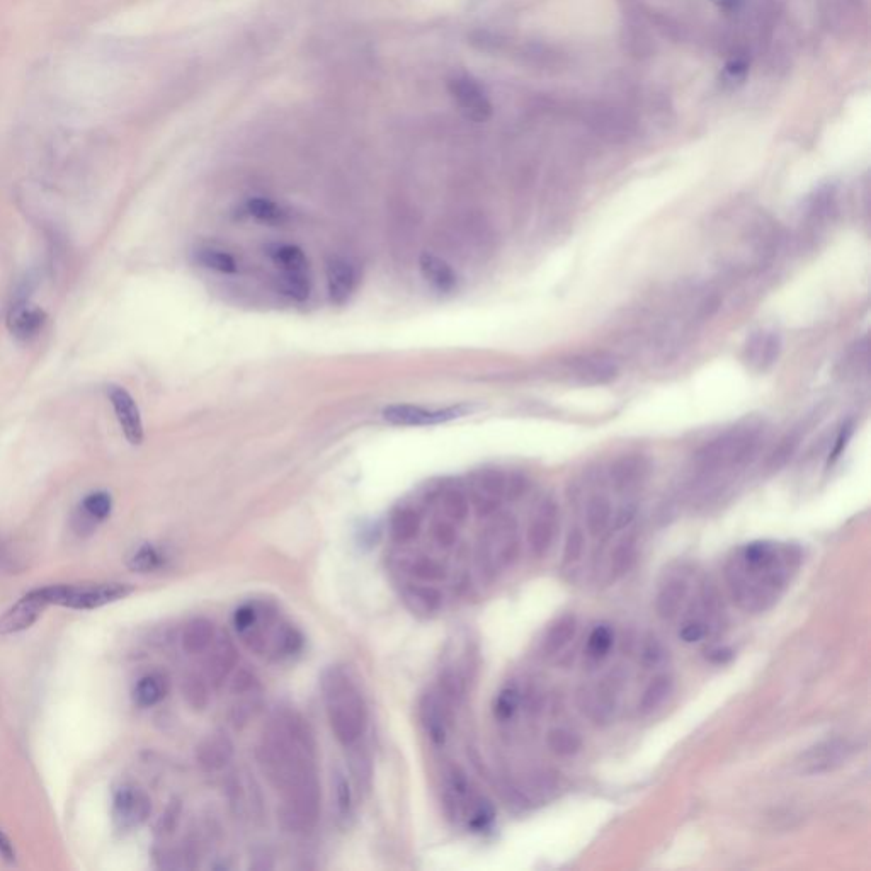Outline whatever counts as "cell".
I'll return each instance as SVG.
<instances>
[{"label":"cell","instance_id":"cell-50","mask_svg":"<svg viewBox=\"0 0 871 871\" xmlns=\"http://www.w3.org/2000/svg\"><path fill=\"white\" fill-rule=\"evenodd\" d=\"M611 645H613V632L608 627H598L591 633L587 649L594 657H604L610 652Z\"/></svg>","mask_w":871,"mask_h":871},{"label":"cell","instance_id":"cell-4","mask_svg":"<svg viewBox=\"0 0 871 871\" xmlns=\"http://www.w3.org/2000/svg\"><path fill=\"white\" fill-rule=\"evenodd\" d=\"M759 436L756 431L749 427L746 429H732L720 438L713 439L712 443L698 453V465L706 473L718 472L723 468L741 467L749 462L758 448Z\"/></svg>","mask_w":871,"mask_h":871},{"label":"cell","instance_id":"cell-6","mask_svg":"<svg viewBox=\"0 0 871 871\" xmlns=\"http://www.w3.org/2000/svg\"><path fill=\"white\" fill-rule=\"evenodd\" d=\"M131 591L133 589L128 584H120V582L43 587L48 604H58L70 610H96L126 598Z\"/></svg>","mask_w":871,"mask_h":871},{"label":"cell","instance_id":"cell-58","mask_svg":"<svg viewBox=\"0 0 871 871\" xmlns=\"http://www.w3.org/2000/svg\"><path fill=\"white\" fill-rule=\"evenodd\" d=\"M710 2H712V4H715V6L720 9V11L729 12V14H732V12H737L739 11V9H741L742 2H744V0H710Z\"/></svg>","mask_w":871,"mask_h":871},{"label":"cell","instance_id":"cell-33","mask_svg":"<svg viewBox=\"0 0 871 871\" xmlns=\"http://www.w3.org/2000/svg\"><path fill=\"white\" fill-rule=\"evenodd\" d=\"M245 211L247 215L256 218L257 222L268 223V225H281L286 222V210L278 203L268 200V198H251L245 203Z\"/></svg>","mask_w":871,"mask_h":871},{"label":"cell","instance_id":"cell-51","mask_svg":"<svg viewBox=\"0 0 871 871\" xmlns=\"http://www.w3.org/2000/svg\"><path fill=\"white\" fill-rule=\"evenodd\" d=\"M706 633H708V627L703 621L691 620L684 623L683 628L679 630V638L683 640L684 644H696L706 637Z\"/></svg>","mask_w":871,"mask_h":871},{"label":"cell","instance_id":"cell-53","mask_svg":"<svg viewBox=\"0 0 871 871\" xmlns=\"http://www.w3.org/2000/svg\"><path fill=\"white\" fill-rule=\"evenodd\" d=\"M526 479H524L521 473H514L511 477H507V485H506V497L507 499H519V497L523 496L524 490H526Z\"/></svg>","mask_w":871,"mask_h":871},{"label":"cell","instance_id":"cell-1","mask_svg":"<svg viewBox=\"0 0 871 871\" xmlns=\"http://www.w3.org/2000/svg\"><path fill=\"white\" fill-rule=\"evenodd\" d=\"M262 775L281 798L279 819L291 832L312 831L320 817L322 790L314 737L302 715L274 713L257 742Z\"/></svg>","mask_w":871,"mask_h":871},{"label":"cell","instance_id":"cell-8","mask_svg":"<svg viewBox=\"0 0 871 871\" xmlns=\"http://www.w3.org/2000/svg\"><path fill=\"white\" fill-rule=\"evenodd\" d=\"M472 405L458 404L446 409H426L421 405L393 404L383 409V419L393 426H436L455 421L472 412Z\"/></svg>","mask_w":871,"mask_h":871},{"label":"cell","instance_id":"cell-44","mask_svg":"<svg viewBox=\"0 0 871 871\" xmlns=\"http://www.w3.org/2000/svg\"><path fill=\"white\" fill-rule=\"evenodd\" d=\"M800 436L792 433L781 439L780 445L776 446L775 450L771 451L766 462V470L771 473L780 472L781 468H785L788 462L792 460L793 455L797 453Z\"/></svg>","mask_w":871,"mask_h":871},{"label":"cell","instance_id":"cell-10","mask_svg":"<svg viewBox=\"0 0 871 871\" xmlns=\"http://www.w3.org/2000/svg\"><path fill=\"white\" fill-rule=\"evenodd\" d=\"M150 812H152V800L140 786L126 783L114 792L111 815H113L114 826L120 831H130L142 826L143 822L149 819Z\"/></svg>","mask_w":871,"mask_h":871},{"label":"cell","instance_id":"cell-28","mask_svg":"<svg viewBox=\"0 0 871 871\" xmlns=\"http://www.w3.org/2000/svg\"><path fill=\"white\" fill-rule=\"evenodd\" d=\"M611 519H613V507L610 499L603 494L591 497L586 507V528L589 535L594 538L603 536L610 528Z\"/></svg>","mask_w":871,"mask_h":871},{"label":"cell","instance_id":"cell-49","mask_svg":"<svg viewBox=\"0 0 871 871\" xmlns=\"http://www.w3.org/2000/svg\"><path fill=\"white\" fill-rule=\"evenodd\" d=\"M584 545H586V535L581 528H572L567 535L564 547V562L565 564H574L584 553Z\"/></svg>","mask_w":871,"mask_h":871},{"label":"cell","instance_id":"cell-38","mask_svg":"<svg viewBox=\"0 0 871 871\" xmlns=\"http://www.w3.org/2000/svg\"><path fill=\"white\" fill-rule=\"evenodd\" d=\"M196 261L217 273L235 274L239 271V264L235 261V257L217 247H201L196 251Z\"/></svg>","mask_w":871,"mask_h":871},{"label":"cell","instance_id":"cell-25","mask_svg":"<svg viewBox=\"0 0 871 871\" xmlns=\"http://www.w3.org/2000/svg\"><path fill=\"white\" fill-rule=\"evenodd\" d=\"M618 368L615 361L604 356H594L575 363V376L586 385H603L616 378Z\"/></svg>","mask_w":871,"mask_h":871},{"label":"cell","instance_id":"cell-41","mask_svg":"<svg viewBox=\"0 0 871 871\" xmlns=\"http://www.w3.org/2000/svg\"><path fill=\"white\" fill-rule=\"evenodd\" d=\"M409 572L416 577L417 581L427 582V584L441 581L446 577L445 565L438 562L436 558L426 557V555L412 558Z\"/></svg>","mask_w":871,"mask_h":871},{"label":"cell","instance_id":"cell-47","mask_svg":"<svg viewBox=\"0 0 871 871\" xmlns=\"http://www.w3.org/2000/svg\"><path fill=\"white\" fill-rule=\"evenodd\" d=\"M230 691L235 696L257 695L261 693V683L254 672L240 669L230 681Z\"/></svg>","mask_w":871,"mask_h":871},{"label":"cell","instance_id":"cell-9","mask_svg":"<svg viewBox=\"0 0 871 871\" xmlns=\"http://www.w3.org/2000/svg\"><path fill=\"white\" fill-rule=\"evenodd\" d=\"M455 703H451L438 688L422 696L419 705L422 729L434 746H445L450 739Z\"/></svg>","mask_w":871,"mask_h":871},{"label":"cell","instance_id":"cell-37","mask_svg":"<svg viewBox=\"0 0 871 871\" xmlns=\"http://www.w3.org/2000/svg\"><path fill=\"white\" fill-rule=\"evenodd\" d=\"M405 601L409 603L412 610L429 615V613H436L439 610L441 594L434 587L417 584V586H410L407 589Z\"/></svg>","mask_w":871,"mask_h":871},{"label":"cell","instance_id":"cell-30","mask_svg":"<svg viewBox=\"0 0 871 871\" xmlns=\"http://www.w3.org/2000/svg\"><path fill=\"white\" fill-rule=\"evenodd\" d=\"M279 291L295 302H307L310 291H312V281L308 276V269L281 271Z\"/></svg>","mask_w":871,"mask_h":871},{"label":"cell","instance_id":"cell-55","mask_svg":"<svg viewBox=\"0 0 871 871\" xmlns=\"http://www.w3.org/2000/svg\"><path fill=\"white\" fill-rule=\"evenodd\" d=\"M635 516H637V507L633 506V504H627V506L620 507V511H618L615 516L616 530H623V528L630 526L633 519H635Z\"/></svg>","mask_w":871,"mask_h":871},{"label":"cell","instance_id":"cell-22","mask_svg":"<svg viewBox=\"0 0 871 871\" xmlns=\"http://www.w3.org/2000/svg\"><path fill=\"white\" fill-rule=\"evenodd\" d=\"M218 637L217 627L208 618H194L184 627L181 644L186 654L201 655L210 649Z\"/></svg>","mask_w":871,"mask_h":871},{"label":"cell","instance_id":"cell-57","mask_svg":"<svg viewBox=\"0 0 871 871\" xmlns=\"http://www.w3.org/2000/svg\"><path fill=\"white\" fill-rule=\"evenodd\" d=\"M661 655V645L657 644V642L647 645L644 649V661L647 662V664H657L659 659H661Z\"/></svg>","mask_w":871,"mask_h":871},{"label":"cell","instance_id":"cell-11","mask_svg":"<svg viewBox=\"0 0 871 871\" xmlns=\"http://www.w3.org/2000/svg\"><path fill=\"white\" fill-rule=\"evenodd\" d=\"M560 526V509L552 497H547L536 507L528 526V547L535 558H543L552 548Z\"/></svg>","mask_w":871,"mask_h":871},{"label":"cell","instance_id":"cell-46","mask_svg":"<svg viewBox=\"0 0 871 871\" xmlns=\"http://www.w3.org/2000/svg\"><path fill=\"white\" fill-rule=\"evenodd\" d=\"M429 533H431L436 547L441 548V550H450V548L455 547L456 540H458V524L451 523L450 519L439 516L431 524Z\"/></svg>","mask_w":871,"mask_h":871},{"label":"cell","instance_id":"cell-2","mask_svg":"<svg viewBox=\"0 0 871 871\" xmlns=\"http://www.w3.org/2000/svg\"><path fill=\"white\" fill-rule=\"evenodd\" d=\"M798 565L797 548L756 541L730 560L725 577L735 603L749 613H761L778 601Z\"/></svg>","mask_w":871,"mask_h":871},{"label":"cell","instance_id":"cell-3","mask_svg":"<svg viewBox=\"0 0 871 871\" xmlns=\"http://www.w3.org/2000/svg\"><path fill=\"white\" fill-rule=\"evenodd\" d=\"M322 698L336 741L346 749L358 746L368 729V706L349 672L329 667L322 676Z\"/></svg>","mask_w":871,"mask_h":871},{"label":"cell","instance_id":"cell-18","mask_svg":"<svg viewBox=\"0 0 871 871\" xmlns=\"http://www.w3.org/2000/svg\"><path fill=\"white\" fill-rule=\"evenodd\" d=\"M356 288V271L346 259L334 257L327 264V291L332 305L342 307Z\"/></svg>","mask_w":871,"mask_h":871},{"label":"cell","instance_id":"cell-12","mask_svg":"<svg viewBox=\"0 0 871 871\" xmlns=\"http://www.w3.org/2000/svg\"><path fill=\"white\" fill-rule=\"evenodd\" d=\"M507 475L499 468H484L473 479L472 497L475 511L480 518H487L496 513L501 501L506 497Z\"/></svg>","mask_w":871,"mask_h":871},{"label":"cell","instance_id":"cell-23","mask_svg":"<svg viewBox=\"0 0 871 871\" xmlns=\"http://www.w3.org/2000/svg\"><path fill=\"white\" fill-rule=\"evenodd\" d=\"M781 353V337L776 332H764L754 336L749 342L747 356L749 363L759 371H766L775 365Z\"/></svg>","mask_w":871,"mask_h":871},{"label":"cell","instance_id":"cell-52","mask_svg":"<svg viewBox=\"0 0 871 871\" xmlns=\"http://www.w3.org/2000/svg\"><path fill=\"white\" fill-rule=\"evenodd\" d=\"M853 422L849 421L841 427V431L837 434L836 445L832 448L831 456H829V463L836 462L839 456L843 455L844 450H846V446H848L849 439L853 436Z\"/></svg>","mask_w":871,"mask_h":871},{"label":"cell","instance_id":"cell-20","mask_svg":"<svg viewBox=\"0 0 871 871\" xmlns=\"http://www.w3.org/2000/svg\"><path fill=\"white\" fill-rule=\"evenodd\" d=\"M419 269L427 283L439 293H450L458 285V276L455 269L451 268L450 262L434 254L424 252L419 259Z\"/></svg>","mask_w":871,"mask_h":871},{"label":"cell","instance_id":"cell-26","mask_svg":"<svg viewBox=\"0 0 871 871\" xmlns=\"http://www.w3.org/2000/svg\"><path fill=\"white\" fill-rule=\"evenodd\" d=\"M167 693H169V679L160 672H152L138 681L133 689V700L137 705L149 708L164 700Z\"/></svg>","mask_w":871,"mask_h":871},{"label":"cell","instance_id":"cell-16","mask_svg":"<svg viewBox=\"0 0 871 871\" xmlns=\"http://www.w3.org/2000/svg\"><path fill=\"white\" fill-rule=\"evenodd\" d=\"M206 678L213 684H220L230 678V674L237 669L239 652L234 642L228 637H217L206 650Z\"/></svg>","mask_w":871,"mask_h":871},{"label":"cell","instance_id":"cell-31","mask_svg":"<svg viewBox=\"0 0 871 871\" xmlns=\"http://www.w3.org/2000/svg\"><path fill=\"white\" fill-rule=\"evenodd\" d=\"M637 560V540L633 536H625L618 541L615 550L611 552L610 575L613 581L620 579L632 570Z\"/></svg>","mask_w":871,"mask_h":871},{"label":"cell","instance_id":"cell-24","mask_svg":"<svg viewBox=\"0 0 871 871\" xmlns=\"http://www.w3.org/2000/svg\"><path fill=\"white\" fill-rule=\"evenodd\" d=\"M422 518L416 507L400 506L393 511L390 518V535L393 540L405 545L416 540L421 533Z\"/></svg>","mask_w":871,"mask_h":871},{"label":"cell","instance_id":"cell-19","mask_svg":"<svg viewBox=\"0 0 871 871\" xmlns=\"http://www.w3.org/2000/svg\"><path fill=\"white\" fill-rule=\"evenodd\" d=\"M649 463L644 456H623L613 463L610 470L611 484L618 492H628L637 489L647 479Z\"/></svg>","mask_w":871,"mask_h":871},{"label":"cell","instance_id":"cell-13","mask_svg":"<svg viewBox=\"0 0 871 871\" xmlns=\"http://www.w3.org/2000/svg\"><path fill=\"white\" fill-rule=\"evenodd\" d=\"M108 399L113 405L114 416L120 422L126 441L133 446L142 445L145 439L142 414L130 392L120 385H111L108 387Z\"/></svg>","mask_w":871,"mask_h":871},{"label":"cell","instance_id":"cell-14","mask_svg":"<svg viewBox=\"0 0 871 871\" xmlns=\"http://www.w3.org/2000/svg\"><path fill=\"white\" fill-rule=\"evenodd\" d=\"M46 606H48V601H46L43 589L31 591L24 598L19 599L11 610H7L4 615L0 616V633L11 635V633L23 632L40 618Z\"/></svg>","mask_w":871,"mask_h":871},{"label":"cell","instance_id":"cell-29","mask_svg":"<svg viewBox=\"0 0 871 871\" xmlns=\"http://www.w3.org/2000/svg\"><path fill=\"white\" fill-rule=\"evenodd\" d=\"M575 630L577 627H575L574 615H564L562 618H558L552 627L548 628L547 635L543 637V642H541L543 655L552 657V655L558 654L574 638Z\"/></svg>","mask_w":871,"mask_h":871},{"label":"cell","instance_id":"cell-43","mask_svg":"<svg viewBox=\"0 0 871 871\" xmlns=\"http://www.w3.org/2000/svg\"><path fill=\"white\" fill-rule=\"evenodd\" d=\"M79 509L94 523H101L104 519L109 518L111 509H113V499L108 492H103V490L92 492L86 496L84 501L80 502Z\"/></svg>","mask_w":871,"mask_h":871},{"label":"cell","instance_id":"cell-48","mask_svg":"<svg viewBox=\"0 0 871 871\" xmlns=\"http://www.w3.org/2000/svg\"><path fill=\"white\" fill-rule=\"evenodd\" d=\"M519 706V693L516 688L502 689L501 695L497 696L494 713L499 720H509L513 717Z\"/></svg>","mask_w":871,"mask_h":871},{"label":"cell","instance_id":"cell-59","mask_svg":"<svg viewBox=\"0 0 871 871\" xmlns=\"http://www.w3.org/2000/svg\"><path fill=\"white\" fill-rule=\"evenodd\" d=\"M730 657H732V652L729 649L717 650V652L712 654V661L723 664V662L729 661Z\"/></svg>","mask_w":871,"mask_h":871},{"label":"cell","instance_id":"cell-42","mask_svg":"<svg viewBox=\"0 0 871 871\" xmlns=\"http://www.w3.org/2000/svg\"><path fill=\"white\" fill-rule=\"evenodd\" d=\"M548 747L562 758L574 756L582 749V739L569 729H553L548 734Z\"/></svg>","mask_w":871,"mask_h":871},{"label":"cell","instance_id":"cell-27","mask_svg":"<svg viewBox=\"0 0 871 871\" xmlns=\"http://www.w3.org/2000/svg\"><path fill=\"white\" fill-rule=\"evenodd\" d=\"M439 507H441V516L450 519L451 523L460 524L467 521L470 516V497L467 496L465 490L460 487H450L439 494Z\"/></svg>","mask_w":871,"mask_h":871},{"label":"cell","instance_id":"cell-5","mask_svg":"<svg viewBox=\"0 0 871 871\" xmlns=\"http://www.w3.org/2000/svg\"><path fill=\"white\" fill-rule=\"evenodd\" d=\"M519 555L518 528L513 519L502 516L492 521L489 528L480 536L479 558L480 567L487 574L496 575L509 565Z\"/></svg>","mask_w":871,"mask_h":871},{"label":"cell","instance_id":"cell-7","mask_svg":"<svg viewBox=\"0 0 871 871\" xmlns=\"http://www.w3.org/2000/svg\"><path fill=\"white\" fill-rule=\"evenodd\" d=\"M448 92L455 101L458 111L475 123H484L490 120L494 113V106L490 101L489 94L480 80L467 72H456L448 79Z\"/></svg>","mask_w":871,"mask_h":871},{"label":"cell","instance_id":"cell-36","mask_svg":"<svg viewBox=\"0 0 871 871\" xmlns=\"http://www.w3.org/2000/svg\"><path fill=\"white\" fill-rule=\"evenodd\" d=\"M167 562L166 553L162 552L160 548L155 547V545H142V547L138 548L131 555L130 560H128V565H130V569L133 572H140V574H149V572H155V570L162 569Z\"/></svg>","mask_w":871,"mask_h":871},{"label":"cell","instance_id":"cell-34","mask_svg":"<svg viewBox=\"0 0 871 871\" xmlns=\"http://www.w3.org/2000/svg\"><path fill=\"white\" fill-rule=\"evenodd\" d=\"M268 256L281 271L308 269V259L298 245L273 244L268 247Z\"/></svg>","mask_w":871,"mask_h":871},{"label":"cell","instance_id":"cell-45","mask_svg":"<svg viewBox=\"0 0 871 871\" xmlns=\"http://www.w3.org/2000/svg\"><path fill=\"white\" fill-rule=\"evenodd\" d=\"M843 751H846V747L844 744L841 746H836V744H827L826 747H819L817 752H812L810 756H812V768L810 771L812 773H819V771H829L832 769L834 764H841L843 761Z\"/></svg>","mask_w":871,"mask_h":871},{"label":"cell","instance_id":"cell-32","mask_svg":"<svg viewBox=\"0 0 871 871\" xmlns=\"http://www.w3.org/2000/svg\"><path fill=\"white\" fill-rule=\"evenodd\" d=\"M672 684H674L672 683V678L671 676H667V674L655 676V678L650 681L649 686L645 688L642 698H640V703H638L640 713L649 715V713L655 712V710H657V708H659V706L669 698V695H671Z\"/></svg>","mask_w":871,"mask_h":871},{"label":"cell","instance_id":"cell-54","mask_svg":"<svg viewBox=\"0 0 871 871\" xmlns=\"http://www.w3.org/2000/svg\"><path fill=\"white\" fill-rule=\"evenodd\" d=\"M18 555L16 553L11 552L6 545H2L0 543V569L9 570V572H14V570L23 569V565L19 564Z\"/></svg>","mask_w":871,"mask_h":871},{"label":"cell","instance_id":"cell-56","mask_svg":"<svg viewBox=\"0 0 871 871\" xmlns=\"http://www.w3.org/2000/svg\"><path fill=\"white\" fill-rule=\"evenodd\" d=\"M0 856L7 861L16 860V851H14L11 839L2 832V829H0Z\"/></svg>","mask_w":871,"mask_h":871},{"label":"cell","instance_id":"cell-39","mask_svg":"<svg viewBox=\"0 0 871 871\" xmlns=\"http://www.w3.org/2000/svg\"><path fill=\"white\" fill-rule=\"evenodd\" d=\"M749 72H751V60L746 55H735L725 63L720 74V84L727 91H735L746 84Z\"/></svg>","mask_w":871,"mask_h":871},{"label":"cell","instance_id":"cell-21","mask_svg":"<svg viewBox=\"0 0 871 871\" xmlns=\"http://www.w3.org/2000/svg\"><path fill=\"white\" fill-rule=\"evenodd\" d=\"M688 582L681 577H672L662 584L657 598H655V611L661 620H674L683 608L684 601L688 598Z\"/></svg>","mask_w":871,"mask_h":871},{"label":"cell","instance_id":"cell-35","mask_svg":"<svg viewBox=\"0 0 871 871\" xmlns=\"http://www.w3.org/2000/svg\"><path fill=\"white\" fill-rule=\"evenodd\" d=\"M332 795H334V803H336V812L339 815V819H351L354 810L353 790H351L348 776L341 769H336L332 773Z\"/></svg>","mask_w":871,"mask_h":871},{"label":"cell","instance_id":"cell-17","mask_svg":"<svg viewBox=\"0 0 871 871\" xmlns=\"http://www.w3.org/2000/svg\"><path fill=\"white\" fill-rule=\"evenodd\" d=\"M235 746L232 739L223 732L210 734L201 741L196 751V759L200 768L206 773H217L225 768L234 758Z\"/></svg>","mask_w":871,"mask_h":871},{"label":"cell","instance_id":"cell-40","mask_svg":"<svg viewBox=\"0 0 871 871\" xmlns=\"http://www.w3.org/2000/svg\"><path fill=\"white\" fill-rule=\"evenodd\" d=\"M183 696L196 712H203L206 706L210 705V686L203 676L198 674H189L188 678L184 679Z\"/></svg>","mask_w":871,"mask_h":871},{"label":"cell","instance_id":"cell-15","mask_svg":"<svg viewBox=\"0 0 871 871\" xmlns=\"http://www.w3.org/2000/svg\"><path fill=\"white\" fill-rule=\"evenodd\" d=\"M48 315L45 310L31 305L29 300H16L7 312V329L18 341L28 342L40 336Z\"/></svg>","mask_w":871,"mask_h":871}]
</instances>
